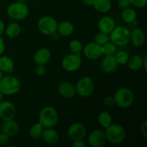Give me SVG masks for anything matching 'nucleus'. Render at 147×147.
Masks as SVG:
<instances>
[{
	"label": "nucleus",
	"instance_id": "nucleus-34",
	"mask_svg": "<svg viewBox=\"0 0 147 147\" xmlns=\"http://www.w3.org/2000/svg\"><path fill=\"white\" fill-rule=\"evenodd\" d=\"M34 72H35V74L37 76L42 77V76H44L46 74L47 70H46V67L43 65H37V67H35Z\"/></svg>",
	"mask_w": 147,
	"mask_h": 147
},
{
	"label": "nucleus",
	"instance_id": "nucleus-38",
	"mask_svg": "<svg viewBox=\"0 0 147 147\" xmlns=\"http://www.w3.org/2000/svg\"><path fill=\"white\" fill-rule=\"evenodd\" d=\"M73 142L72 146L73 147H86L87 146L84 139H79V140L73 141Z\"/></svg>",
	"mask_w": 147,
	"mask_h": 147
},
{
	"label": "nucleus",
	"instance_id": "nucleus-16",
	"mask_svg": "<svg viewBox=\"0 0 147 147\" xmlns=\"http://www.w3.org/2000/svg\"><path fill=\"white\" fill-rule=\"evenodd\" d=\"M100 67L103 73L106 74H112L117 70L119 64L115 59L114 55L104 56L100 63Z\"/></svg>",
	"mask_w": 147,
	"mask_h": 147
},
{
	"label": "nucleus",
	"instance_id": "nucleus-4",
	"mask_svg": "<svg viewBox=\"0 0 147 147\" xmlns=\"http://www.w3.org/2000/svg\"><path fill=\"white\" fill-rule=\"evenodd\" d=\"M115 104L120 109H126L130 108L134 101V95L131 89L122 87L118 89L113 95Z\"/></svg>",
	"mask_w": 147,
	"mask_h": 147
},
{
	"label": "nucleus",
	"instance_id": "nucleus-22",
	"mask_svg": "<svg viewBox=\"0 0 147 147\" xmlns=\"http://www.w3.org/2000/svg\"><path fill=\"white\" fill-rule=\"evenodd\" d=\"M74 32V25L69 21H63L57 24V32L62 37H69Z\"/></svg>",
	"mask_w": 147,
	"mask_h": 147
},
{
	"label": "nucleus",
	"instance_id": "nucleus-19",
	"mask_svg": "<svg viewBox=\"0 0 147 147\" xmlns=\"http://www.w3.org/2000/svg\"><path fill=\"white\" fill-rule=\"evenodd\" d=\"M98 28L100 32L110 34L116 27L114 20L109 16H103L98 21Z\"/></svg>",
	"mask_w": 147,
	"mask_h": 147
},
{
	"label": "nucleus",
	"instance_id": "nucleus-21",
	"mask_svg": "<svg viewBox=\"0 0 147 147\" xmlns=\"http://www.w3.org/2000/svg\"><path fill=\"white\" fill-rule=\"evenodd\" d=\"M14 62L10 57L0 55V70L3 73H11L14 70Z\"/></svg>",
	"mask_w": 147,
	"mask_h": 147
},
{
	"label": "nucleus",
	"instance_id": "nucleus-5",
	"mask_svg": "<svg viewBox=\"0 0 147 147\" xmlns=\"http://www.w3.org/2000/svg\"><path fill=\"white\" fill-rule=\"evenodd\" d=\"M131 31L123 26H117L109 34L110 41L117 47H123L130 43Z\"/></svg>",
	"mask_w": 147,
	"mask_h": 147
},
{
	"label": "nucleus",
	"instance_id": "nucleus-42",
	"mask_svg": "<svg viewBox=\"0 0 147 147\" xmlns=\"http://www.w3.org/2000/svg\"><path fill=\"white\" fill-rule=\"evenodd\" d=\"M4 30H5V24H4V22L2 20H0V37L4 33Z\"/></svg>",
	"mask_w": 147,
	"mask_h": 147
},
{
	"label": "nucleus",
	"instance_id": "nucleus-45",
	"mask_svg": "<svg viewBox=\"0 0 147 147\" xmlns=\"http://www.w3.org/2000/svg\"><path fill=\"white\" fill-rule=\"evenodd\" d=\"M27 0H16V1H18V2H22V3H26Z\"/></svg>",
	"mask_w": 147,
	"mask_h": 147
},
{
	"label": "nucleus",
	"instance_id": "nucleus-8",
	"mask_svg": "<svg viewBox=\"0 0 147 147\" xmlns=\"http://www.w3.org/2000/svg\"><path fill=\"white\" fill-rule=\"evenodd\" d=\"M57 22L51 16H43L37 22V30L44 35L50 36L57 32Z\"/></svg>",
	"mask_w": 147,
	"mask_h": 147
},
{
	"label": "nucleus",
	"instance_id": "nucleus-39",
	"mask_svg": "<svg viewBox=\"0 0 147 147\" xmlns=\"http://www.w3.org/2000/svg\"><path fill=\"white\" fill-rule=\"evenodd\" d=\"M141 133H142V136L147 139V121H144L143 123H142V126H141Z\"/></svg>",
	"mask_w": 147,
	"mask_h": 147
},
{
	"label": "nucleus",
	"instance_id": "nucleus-1",
	"mask_svg": "<svg viewBox=\"0 0 147 147\" xmlns=\"http://www.w3.org/2000/svg\"><path fill=\"white\" fill-rule=\"evenodd\" d=\"M59 116L57 110L51 106H46L40 110L38 122L45 128H54L57 124Z\"/></svg>",
	"mask_w": 147,
	"mask_h": 147
},
{
	"label": "nucleus",
	"instance_id": "nucleus-9",
	"mask_svg": "<svg viewBox=\"0 0 147 147\" xmlns=\"http://www.w3.org/2000/svg\"><path fill=\"white\" fill-rule=\"evenodd\" d=\"M82 65V57L80 54L70 53L63 58L61 66L65 71L74 73L80 68Z\"/></svg>",
	"mask_w": 147,
	"mask_h": 147
},
{
	"label": "nucleus",
	"instance_id": "nucleus-7",
	"mask_svg": "<svg viewBox=\"0 0 147 147\" xmlns=\"http://www.w3.org/2000/svg\"><path fill=\"white\" fill-rule=\"evenodd\" d=\"M76 93L81 98L90 97L95 89V83L89 76L80 78L76 85Z\"/></svg>",
	"mask_w": 147,
	"mask_h": 147
},
{
	"label": "nucleus",
	"instance_id": "nucleus-41",
	"mask_svg": "<svg viewBox=\"0 0 147 147\" xmlns=\"http://www.w3.org/2000/svg\"><path fill=\"white\" fill-rule=\"evenodd\" d=\"M94 0H81V2L83 5L86 7H92L93 4Z\"/></svg>",
	"mask_w": 147,
	"mask_h": 147
},
{
	"label": "nucleus",
	"instance_id": "nucleus-30",
	"mask_svg": "<svg viewBox=\"0 0 147 147\" xmlns=\"http://www.w3.org/2000/svg\"><path fill=\"white\" fill-rule=\"evenodd\" d=\"M114 57L119 65H123L127 64L130 56L129 53L125 50H119L115 53Z\"/></svg>",
	"mask_w": 147,
	"mask_h": 147
},
{
	"label": "nucleus",
	"instance_id": "nucleus-11",
	"mask_svg": "<svg viewBox=\"0 0 147 147\" xmlns=\"http://www.w3.org/2000/svg\"><path fill=\"white\" fill-rule=\"evenodd\" d=\"M87 134V130L84 124L80 122L73 123L67 129V136L72 141L84 139Z\"/></svg>",
	"mask_w": 147,
	"mask_h": 147
},
{
	"label": "nucleus",
	"instance_id": "nucleus-10",
	"mask_svg": "<svg viewBox=\"0 0 147 147\" xmlns=\"http://www.w3.org/2000/svg\"><path fill=\"white\" fill-rule=\"evenodd\" d=\"M82 53L86 58L90 60H96L103 56L101 46L95 42L87 43L86 45L83 46Z\"/></svg>",
	"mask_w": 147,
	"mask_h": 147
},
{
	"label": "nucleus",
	"instance_id": "nucleus-32",
	"mask_svg": "<svg viewBox=\"0 0 147 147\" xmlns=\"http://www.w3.org/2000/svg\"><path fill=\"white\" fill-rule=\"evenodd\" d=\"M110 41V36L109 34H106V33L102 32L99 31L98 32L96 33L94 36V39H93V42L98 44L99 45L102 46L106 42Z\"/></svg>",
	"mask_w": 147,
	"mask_h": 147
},
{
	"label": "nucleus",
	"instance_id": "nucleus-12",
	"mask_svg": "<svg viewBox=\"0 0 147 147\" xmlns=\"http://www.w3.org/2000/svg\"><path fill=\"white\" fill-rule=\"evenodd\" d=\"M17 109L14 103L8 100L0 102V119L2 121L12 120L15 119Z\"/></svg>",
	"mask_w": 147,
	"mask_h": 147
},
{
	"label": "nucleus",
	"instance_id": "nucleus-44",
	"mask_svg": "<svg viewBox=\"0 0 147 147\" xmlns=\"http://www.w3.org/2000/svg\"><path fill=\"white\" fill-rule=\"evenodd\" d=\"M3 96H4V95H3L2 93H1V92L0 91V102L2 101V100H3Z\"/></svg>",
	"mask_w": 147,
	"mask_h": 147
},
{
	"label": "nucleus",
	"instance_id": "nucleus-3",
	"mask_svg": "<svg viewBox=\"0 0 147 147\" xmlns=\"http://www.w3.org/2000/svg\"><path fill=\"white\" fill-rule=\"evenodd\" d=\"M104 132L106 141L111 144H120L126 139V130L120 124L112 123L109 127L105 129Z\"/></svg>",
	"mask_w": 147,
	"mask_h": 147
},
{
	"label": "nucleus",
	"instance_id": "nucleus-37",
	"mask_svg": "<svg viewBox=\"0 0 147 147\" xmlns=\"http://www.w3.org/2000/svg\"><path fill=\"white\" fill-rule=\"evenodd\" d=\"M9 138L6 134L0 132V146H6L9 142Z\"/></svg>",
	"mask_w": 147,
	"mask_h": 147
},
{
	"label": "nucleus",
	"instance_id": "nucleus-14",
	"mask_svg": "<svg viewBox=\"0 0 147 147\" xmlns=\"http://www.w3.org/2000/svg\"><path fill=\"white\" fill-rule=\"evenodd\" d=\"M57 90L58 94L63 98H73L77 95L75 85L68 81H64L60 83Z\"/></svg>",
	"mask_w": 147,
	"mask_h": 147
},
{
	"label": "nucleus",
	"instance_id": "nucleus-15",
	"mask_svg": "<svg viewBox=\"0 0 147 147\" xmlns=\"http://www.w3.org/2000/svg\"><path fill=\"white\" fill-rule=\"evenodd\" d=\"M20 130V126L14 119L9 121H3L1 124V131L6 134L9 137L17 136Z\"/></svg>",
	"mask_w": 147,
	"mask_h": 147
},
{
	"label": "nucleus",
	"instance_id": "nucleus-20",
	"mask_svg": "<svg viewBox=\"0 0 147 147\" xmlns=\"http://www.w3.org/2000/svg\"><path fill=\"white\" fill-rule=\"evenodd\" d=\"M41 139L47 144L55 145L60 140V135L54 128H45L43 130Z\"/></svg>",
	"mask_w": 147,
	"mask_h": 147
},
{
	"label": "nucleus",
	"instance_id": "nucleus-33",
	"mask_svg": "<svg viewBox=\"0 0 147 147\" xmlns=\"http://www.w3.org/2000/svg\"><path fill=\"white\" fill-rule=\"evenodd\" d=\"M131 6L138 9L144 8L147 5V0H130Z\"/></svg>",
	"mask_w": 147,
	"mask_h": 147
},
{
	"label": "nucleus",
	"instance_id": "nucleus-23",
	"mask_svg": "<svg viewBox=\"0 0 147 147\" xmlns=\"http://www.w3.org/2000/svg\"><path fill=\"white\" fill-rule=\"evenodd\" d=\"M92 7L98 12L105 14L111 11L112 2L111 0H94Z\"/></svg>",
	"mask_w": 147,
	"mask_h": 147
},
{
	"label": "nucleus",
	"instance_id": "nucleus-25",
	"mask_svg": "<svg viewBox=\"0 0 147 147\" xmlns=\"http://www.w3.org/2000/svg\"><path fill=\"white\" fill-rule=\"evenodd\" d=\"M98 122L99 125L105 129L113 123V117L109 112L103 111L98 116Z\"/></svg>",
	"mask_w": 147,
	"mask_h": 147
},
{
	"label": "nucleus",
	"instance_id": "nucleus-46",
	"mask_svg": "<svg viewBox=\"0 0 147 147\" xmlns=\"http://www.w3.org/2000/svg\"><path fill=\"white\" fill-rule=\"evenodd\" d=\"M2 77H3V73L1 71V70H0V80H1Z\"/></svg>",
	"mask_w": 147,
	"mask_h": 147
},
{
	"label": "nucleus",
	"instance_id": "nucleus-40",
	"mask_svg": "<svg viewBox=\"0 0 147 147\" xmlns=\"http://www.w3.org/2000/svg\"><path fill=\"white\" fill-rule=\"evenodd\" d=\"M6 45H5V42L2 37H0V55H2L4 54V51H5Z\"/></svg>",
	"mask_w": 147,
	"mask_h": 147
},
{
	"label": "nucleus",
	"instance_id": "nucleus-35",
	"mask_svg": "<svg viewBox=\"0 0 147 147\" xmlns=\"http://www.w3.org/2000/svg\"><path fill=\"white\" fill-rule=\"evenodd\" d=\"M103 104H104L105 106L108 108H111L113 107L115 104V100L114 98H113V96H109L107 97H106L103 100Z\"/></svg>",
	"mask_w": 147,
	"mask_h": 147
},
{
	"label": "nucleus",
	"instance_id": "nucleus-27",
	"mask_svg": "<svg viewBox=\"0 0 147 147\" xmlns=\"http://www.w3.org/2000/svg\"><path fill=\"white\" fill-rule=\"evenodd\" d=\"M143 64V56L136 55L129 57L127 65L129 68L132 71H136L142 67Z\"/></svg>",
	"mask_w": 147,
	"mask_h": 147
},
{
	"label": "nucleus",
	"instance_id": "nucleus-2",
	"mask_svg": "<svg viewBox=\"0 0 147 147\" xmlns=\"http://www.w3.org/2000/svg\"><path fill=\"white\" fill-rule=\"evenodd\" d=\"M22 88L20 80L11 75L3 76L0 80V91L4 96H12L18 93Z\"/></svg>",
	"mask_w": 147,
	"mask_h": 147
},
{
	"label": "nucleus",
	"instance_id": "nucleus-43",
	"mask_svg": "<svg viewBox=\"0 0 147 147\" xmlns=\"http://www.w3.org/2000/svg\"><path fill=\"white\" fill-rule=\"evenodd\" d=\"M146 62H147V56L146 55H143V64H142V67H143L145 72L147 71Z\"/></svg>",
	"mask_w": 147,
	"mask_h": 147
},
{
	"label": "nucleus",
	"instance_id": "nucleus-31",
	"mask_svg": "<svg viewBox=\"0 0 147 147\" xmlns=\"http://www.w3.org/2000/svg\"><path fill=\"white\" fill-rule=\"evenodd\" d=\"M68 48L70 53L73 54H81L83 51V45L80 40H73L69 42Z\"/></svg>",
	"mask_w": 147,
	"mask_h": 147
},
{
	"label": "nucleus",
	"instance_id": "nucleus-24",
	"mask_svg": "<svg viewBox=\"0 0 147 147\" xmlns=\"http://www.w3.org/2000/svg\"><path fill=\"white\" fill-rule=\"evenodd\" d=\"M22 31L21 26L17 22H11L7 26H5L4 33L9 38L14 39L18 37Z\"/></svg>",
	"mask_w": 147,
	"mask_h": 147
},
{
	"label": "nucleus",
	"instance_id": "nucleus-29",
	"mask_svg": "<svg viewBox=\"0 0 147 147\" xmlns=\"http://www.w3.org/2000/svg\"><path fill=\"white\" fill-rule=\"evenodd\" d=\"M101 50L103 55H114L117 52V46L112 42L109 41L101 46Z\"/></svg>",
	"mask_w": 147,
	"mask_h": 147
},
{
	"label": "nucleus",
	"instance_id": "nucleus-6",
	"mask_svg": "<svg viewBox=\"0 0 147 147\" xmlns=\"http://www.w3.org/2000/svg\"><path fill=\"white\" fill-rule=\"evenodd\" d=\"M30 13V9L26 3L14 1L9 4L7 14L9 18L14 20H23L27 18Z\"/></svg>",
	"mask_w": 147,
	"mask_h": 147
},
{
	"label": "nucleus",
	"instance_id": "nucleus-28",
	"mask_svg": "<svg viewBox=\"0 0 147 147\" xmlns=\"http://www.w3.org/2000/svg\"><path fill=\"white\" fill-rule=\"evenodd\" d=\"M44 128L40 124L39 122L34 123L30 127L28 131L29 136L30 138L33 139H40L42 134Z\"/></svg>",
	"mask_w": 147,
	"mask_h": 147
},
{
	"label": "nucleus",
	"instance_id": "nucleus-17",
	"mask_svg": "<svg viewBox=\"0 0 147 147\" xmlns=\"http://www.w3.org/2000/svg\"><path fill=\"white\" fill-rule=\"evenodd\" d=\"M51 51L47 47H41L38 49L33 56V60L36 65H45L51 59Z\"/></svg>",
	"mask_w": 147,
	"mask_h": 147
},
{
	"label": "nucleus",
	"instance_id": "nucleus-13",
	"mask_svg": "<svg viewBox=\"0 0 147 147\" xmlns=\"http://www.w3.org/2000/svg\"><path fill=\"white\" fill-rule=\"evenodd\" d=\"M107 142L104 131L93 130L88 136V144L91 147H102Z\"/></svg>",
	"mask_w": 147,
	"mask_h": 147
},
{
	"label": "nucleus",
	"instance_id": "nucleus-26",
	"mask_svg": "<svg viewBox=\"0 0 147 147\" xmlns=\"http://www.w3.org/2000/svg\"><path fill=\"white\" fill-rule=\"evenodd\" d=\"M137 17L136 10L132 7H129L122 10L121 18L127 24H132L134 22Z\"/></svg>",
	"mask_w": 147,
	"mask_h": 147
},
{
	"label": "nucleus",
	"instance_id": "nucleus-18",
	"mask_svg": "<svg viewBox=\"0 0 147 147\" xmlns=\"http://www.w3.org/2000/svg\"><path fill=\"white\" fill-rule=\"evenodd\" d=\"M146 42V34L143 30L136 28L130 32V42L135 47H142Z\"/></svg>",
	"mask_w": 147,
	"mask_h": 147
},
{
	"label": "nucleus",
	"instance_id": "nucleus-36",
	"mask_svg": "<svg viewBox=\"0 0 147 147\" xmlns=\"http://www.w3.org/2000/svg\"><path fill=\"white\" fill-rule=\"evenodd\" d=\"M131 6L130 0H119L118 1V7L121 9H125L126 8H129Z\"/></svg>",
	"mask_w": 147,
	"mask_h": 147
}]
</instances>
